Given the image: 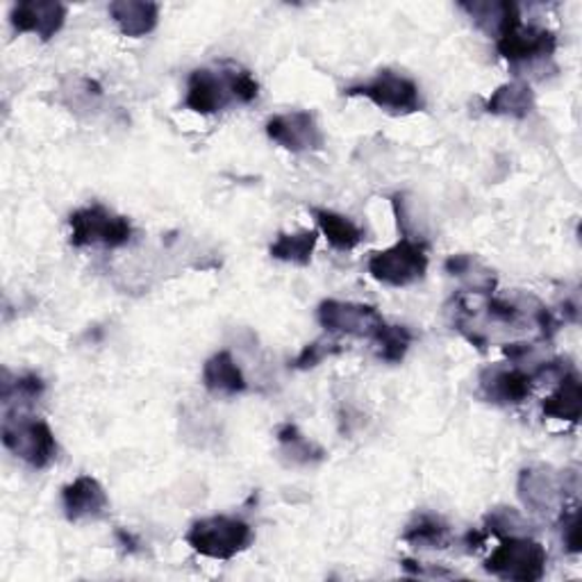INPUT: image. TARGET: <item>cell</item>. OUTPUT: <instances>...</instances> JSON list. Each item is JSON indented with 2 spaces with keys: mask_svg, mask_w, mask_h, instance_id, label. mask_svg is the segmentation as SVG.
Instances as JSON below:
<instances>
[{
  "mask_svg": "<svg viewBox=\"0 0 582 582\" xmlns=\"http://www.w3.org/2000/svg\"><path fill=\"white\" fill-rule=\"evenodd\" d=\"M260 94L257 80L246 68L223 64L221 68H196L187 80L185 108L210 117L226 110L230 102H253Z\"/></svg>",
  "mask_w": 582,
  "mask_h": 582,
  "instance_id": "cell-1",
  "label": "cell"
},
{
  "mask_svg": "<svg viewBox=\"0 0 582 582\" xmlns=\"http://www.w3.org/2000/svg\"><path fill=\"white\" fill-rule=\"evenodd\" d=\"M185 539L202 558L232 560L251 546L253 528L237 517H208L196 521Z\"/></svg>",
  "mask_w": 582,
  "mask_h": 582,
  "instance_id": "cell-2",
  "label": "cell"
},
{
  "mask_svg": "<svg viewBox=\"0 0 582 582\" xmlns=\"http://www.w3.org/2000/svg\"><path fill=\"white\" fill-rule=\"evenodd\" d=\"M3 443L10 453L32 469H46L57 458V441L51 426L42 419L12 415L3 419Z\"/></svg>",
  "mask_w": 582,
  "mask_h": 582,
  "instance_id": "cell-3",
  "label": "cell"
},
{
  "mask_svg": "<svg viewBox=\"0 0 582 582\" xmlns=\"http://www.w3.org/2000/svg\"><path fill=\"white\" fill-rule=\"evenodd\" d=\"M546 549L532 537H503L501 546L485 560L487 573L515 580V582H537L546 573Z\"/></svg>",
  "mask_w": 582,
  "mask_h": 582,
  "instance_id": "cell-4",
  "label": "cell"
},
{
  "mask_svg": "<svg viewBox=\"0 0 582 582\" xmlns=\"http://www.w3.org/2000/svg\"><path fill=\"white\" fill-rule=\"evenodd\" d=\"M366 268L373 281L387 287H409L426 276L428 253L415 239H400L398 244L373 253Z\"/></svg>",
  "mask_w": 582,
  "mask_h": 582,
  "instance_id": "cell-5",
  "label": "cell"
},
{
  "mask_svg": "<svg viewBox=\"0 0 582 582\" xmlns=\"http://www.w3.org/2000/svg\"><path fill=\"white\" fill-rule=\"evenodd\" d=\"M68 226H72V244L76 249H121L132 239V223L125 217L102 208V205H89V208L76 210L68 217Z\"/></svg>",
  "mask_w": 582,
  "mask_h": 582,
  "instance_id": "cell-6",
  "label": "cell"
},
{
  "mask_svg": "<svg viewBox=\"0 0 582 582\" xmlns=\"http://www.w3.org/2000/svg\"><path fill=\"white\" fill-rule=\"evenodd\" d=\"M347 96H362L371 100L373 106H378L381 110H387L394 114H413V112L424 110L419 85L394 72H381L378 76L364 85L349 87Z\"/></svg>",
  "mask_w": 582,
  "mask_h": 582,
  "instance_id": "cell-7",
  "label": "cell"
},
{
  "mask_svg": "<svg viewBox=\"0 0 582 582\" xmlns=\"http://www.w3.org/2000/svg\"><path fill=\"white\" fill-rule=\"evenodd\" d=\"M556 48H558L556 32L546 30V28H535V25L526 28L524 23L509 28L496 40L498 55L507 59L512 66L549 59L553 57Z\"/></svg>",
  "mask_w": 582,
  "mask_h": 582,
  "instance_id": "cell-8",
  "label": "cell"
},
{
  "mask_svg": "<svg viewBox=\"0 0 582 582\" xmlns=\"http://www.w3.org/2000/svg\"><path fill=\"white\" fill-rule=\"evenodd\" d=\"M319 323L334 334H351L371 339L383 326L381 312L373 305L364 303H344V300H323L319 305Z\"/></svg>",
  "mask_w": 582,
  "mask_h": 582,
  "instance_id": "cell-9",
  "label": "cell"
},
{
  "mask_svg": "<svg viewBox=\"0 0 582 582\" xmlns=\"http://www.w3.org/2000/svg\"><path fill=\"white\" fill-rule=\"evenodd\" d=\"M266 134L271 142L289 153L319 151L323 146V132L310 112L278 114L266 123Z\"/></svg>",
  "mask_w": 582,
  "mask_h": 582,
  "instance_id": "cell-10",
  "label": "cell"
},
{
  "mask_svg": "<svg viewBox=\"0 0 582 582\" xmlns=\"http://www.w3.org/2000/svg\"><path fill=\"white\" fill-rule=\"evenodd\" d=\"M10 21L17 32L37 34L42 42H48L64 28L66 8L57 0H25L14 6Z\"/></svg>",
  "mask_w": 582,
  "mask_h": 582,
  "instance_id": "cell-11",
  "label": "cell"
},
{
  "mask_svg": "<svg viewBox=\"0 0 582 582\" xmlns=\"http://www.w3.org/2000/svg\"><path fill=\"white\" fill-rule=\"evenodd\" d=\"M532 375L521 369L494 364L481 373V392L496 405H517L532 394Z\"/></svg>",
  "mask_w": 582,
  "mask_h": 582,
  "instance_id": "cell-12",
  "label": "cell"
},
{
  "mask_svg": "<svg viewBox=\"0 0 582 582\" xmlns=\"http://www.w3.org/2000/svg\"><path fill=\"white\" fill-rule=\"evenodd\" d=\"M519 496L532 512H551L567 496V481L551 469H526L519 475Z\"/></svg>",
  "mask_w": 582,
  "mask_h": 582,
  "instance_id": "cell-13",
  "label": "cell"
},
{
  "mask_svg": "<svg viewBox=\"0 0 582 582\" xmlns=\"http://www.w3.org/2000/svg\"><path fill=\"white\" fill-rule=\"evenodd\" d=\"M108 494L102 485L91 475H80L72 485L62 490V505L68 521H87L102 517V512L108 509Z\"/></svg>",
  "mask_w": 582,
  "mask_h": 582,
  "instance_id": "cell-14",
  "label": "cell"
},
{
  "mask_svg": "<svg viewBox=\"0 0 582 582\" xmlns=\"http://www.w3.org/2000/svg\"><path fill=\"white\" fill-rule=\"evenodd\" d=\"M110 17L125 37L140 40L157 28L160 6L149 0H117L110 6Z\"/></svg>",
  "mask_w": 582,
  "mask_h": 582,
  "instance_id": "cell-15",
  "label": "cell"
},
{
  "mask_svg": "<svg viewBox=\"0 0 582 582\" xmlns=\"http://www.w3.org/2000/svg\"><path fill=\"white\" fill-rule=\"evenodd\" d=\"M460 8L473 19V23L485 30L490 37L498 40L503 32L521 23L519 8L509 0H487V3H460Z\"/></svg>",
  "mask_w": 582,
  "mask_h": 582,
  "instance_id": "cell-16",
  "label": "cell"
},
{
  "mask_svg": "<svg viewBox=\"0 0 582 582\" xmlns=\"http://www.w3.org/2000/svg\"><path fill=\"white\" fill-rule=\"evenodd\" d=\"M202 385L212 394L234 396L246 389V378L242 369L237 366L234 358L228 351L215 353L202 366Z\"/></svg>",
  "mask_w": 582,
  "mask_h": 582,
  "instance_id": "cell-17",
  "label": "cell"
},
{
  "mask_svg": "<svg viewBox=\"0 0 582 582\" xmlns=\"http://www.w3.org/2000/svg\"><path fill=\"white\" fill-rule=\"evenodd\" d=\"M485 110L494 117L526 119L535 110V94L528 83H505L487 98Z\"/></svg>",
  "mask_w": 582,
  "mask_h": 582,
  "instance_id": "cell-18",
  "label": "cell"
},
{
  "mask_svg": "<svg viewBox=\"0 0 582 582\" xmlns=\"http://www.w3.org/2000/svg\"><path fill=\"white\" fill-rule=\"evenodd\" d=\"M580 409H582V385L575 373H564L558 389L546 396L541 403V413L549 419L578 424L580 421Z\"/></svg>",
  "mask_w": 582,
  "mask_h": 582,
  "instance_id": "cell-19",
  "label": "cell"
},
{
  "mask_svg": "<svg viewBox=\"0 0 582 582\" xmlns=\"http://www.w3.org/2000/svg\"><path fill=\"white\" fill-rule=\"evenodd\" d=\"M312 217L317 219L321 232L326 234L328 244L337 251H353L362 244L364 239V230L351 221L349 217L332 212V210H321V208H312Z\"/></svg>",
  "mask_w": 582,
  "mask_h": 582,
  "instance_id": "cell-20",
  "label": "cell"
},
{
  "mask_svg": "<svg viewBox=\"0 0 582 582\" xmlns=\"http://www.w3.org/2000/svg\"><path fill=\"white\" fill-rule=\"evenodd\" d=\"M317 230H298V232H283L276 242L271 244L268 253L273 260L289 262L296 266H307L312 262L317 249Z\"/></svg>",
  "mask_w": 582,
  "mask_h": 582,
  "instance_id": "cell-21",
  "label": "cell"
},
{
  "mask_svg": "<svg viewBox=\"0 0 582 582\" xmlns=\"http://www.w3.org/2000/svg\"><path fill=\"white\" fill-rule=\"evenodd\" d=\"M443 266H447L449 276L464 281L475 294H492L496 287L494 273L471 255H451Z\"/></svg>",
  "mask_w": 582,
  "mask_h": 582,
  "instance_id": "cell-22",
  "label": "cell"
},
{
  "mask_svg": "<svg viewBox=\"0 0 582 582\" xmlns=\"http://www.w3.org/2000/svg\"><path fill=\"white\" fill-rule=\"evenodd\" d=\"M278 443L283 453L292 460V464L307 466V464H317L326 458V451L319 449L315 441L307 439L294 424H285L278 428Z\"/></svg>",
  "mask_w": 582,
  "mask_h": 582,
  "instance_id": "cell-23",
  "label": "cell"
},
{
  "mask_svg": "<svg viewBox=\"0 0 582 582\" xmlns=\"http://www.w3.org/2000/svg\"><path fill=\"white\" fill-rule=\"evenodd\" d=\"M371 341L375 344V351H378L381 360L389 364H398L403 362L409 344H413V332H409L405 326H389L383 321V326L375 330Z\"/></svg>",
  "mask_w": 582,
  "mask_h": 582,
  "instance_id": "cell-24",
  "label": "cell"
},
{
  "mask_svg": "<svg viewBox=\"0 0 582 582\" xmlns=\"http://www.w3.org/2000/svg\"><path fill=\"white\" fill-rule=\"evenodd\" d=\"M403 539L419 549H447L449 526L435 515H421L415 524L407 526Z\"/></svg>",
  "mask_w": 582,
  "mask_h": 582,
  "instance_id": "cell-25",
  "label": "cell"
},
{
  "mask_svg": "<svg viewBox=\"0 0 582 582\" xmlns=\"http://www.w3.org/2000/svg\"><path fill=\"white\" fill-rule=\"evenodd\" d=\"M44 389L46 387H44V381L40 378V375H34V373L19 375L14 383H10V381L3 383V403L10 405L14 398L32 403V400H37L44 394Z\"/></svg>",
  "mask_w": 582,
  "mask_h": 582,
  "instance_id": "cell-26",
  "label": "cell"
},
{
  "mask_svg": "<svg viewBox=\"0 0 582 582\" xmlns=\"http://www.w3.org/2000/svg\"><path fill=\"white\" fill-rule=\"evenodd\" d=\"M485 524H487V530L494 532V535H498L501 539L503 537H515V535H519V532L526 530L524 517L519 515L517 509H512V507H498V509H494L492 515H487Z\"/></svg>",
  "mask_w": 582,
  "mask_h": 582,
  "instance_id": "cell-27",
  "label": "cell"
},
{
  "mask_svg": "<svg viewBox=\"0 0 582 582\" xmlns=\"http://www.w3.org/2000/svg\"><path fill=\"white\" fill-rule=\"evenodd\" d=\"M339 344H328V341H315V344H307L300 355L294 360V366L305 371V369H315L319 366L326 358L339 353Z\"/></svg>",
  "mask_w": 582,
  "mask_h": 582,
  "instance_id": "cell-28",
  "label": "cell"
},
{
  "mask_svg": "<svg viewBox=\"0 0 582 582\" xmlns=\"http://www.w3.org/2000/svg\"><path fill=\"white\" fill-rule=\"evenodd\" d=\"M562 541L571 556L580 553L582 537H580V512L578 507H569V512H562Z\"/></svg>",
  "mask_w": 582,
  "mask_h": 582,
  "instance_id": "cell-29",
  "label": "cell"
}]
</instances>
